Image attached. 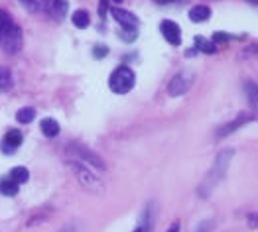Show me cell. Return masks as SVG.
Instances as JSON below:
<instances>
[{"label": "cell", "instance_id": "1", "mask_svg": "<svg viewBox=\"0 0 258 232\" xmlns=\"http://www.w3.org/2000/svg\"><path fill=\"white\" fill-rule=\"evenodd\" d=\"M233 156H235V150L229 148V150H223V152L215 158V161H213V165H211V171L207 173V177H205L203 183H201V189H199L201 195H207L209 191H213V189L217 187L219 181L225 177V173H227L231 161H233Z\"/></svg>", "mask_w": 258, "mask_h": 232}, {"label": "cell", "instance_id": "2", "mask_svg": "<svg viewBox=\"0 0 258 232\" xmlns=\"http://www.w3.org/2000/svg\"><path fill=\"white\" fill-rule=\"evenodd\" d=\"M67 165L73 171V175L77 177V181L81 183V187H85L91 193H102V191H105V185H102V181L89 169V165H85L79 160H69Z\"/></svg>", "mask_w": 258, "mask_h": 232}, {"label": "cell", "instance_id": "3", "mask_svg": "<svg viewBox=\"0 0 258 232\" xmlns=\"http://www.w3.org/2000/svg\"><path fill=\"white\" fill-rule=\"evenodd\" d=\"M22 30L18 24H14L12 20L0 30V48H2L6 54L14 55L22 50Z\"/></svg>", "mask_w": 258, "mask_h": 232}, {"label": "cell", "instance_id": "4", "mask_svg": "<svg viewBox=\"0 0 258 232\" xmlns=\"http://www.w3.org/2000/svg\"><path fill=\"white\" fill-rule=\"evenodd\" d=\"M136 83V77H134V71L126 65L122 67H117L109 79V87L113 92H117V95H126V92L134 87Z\"/></svg>", "mask_w": 258, "mask_h": 232}, {"label": "cell", "instance_id": "5", "mask_svg": "<svg viewBox=\"0 0 258 232\" xmlns=\"http://www.w3.org/2000/svg\"><path fill=\"white\" fill-rule=\"evenodd\" d=\"M69 152H71L79 161H83V163L89 165V167H95V169H100V171L107 169V163H105V161H102L95 152H91L89 148H85V146H81V144H71V146H69Z\"/></svg>", "mask_w": 258, "mask_h": 232}, {"label": "cell", "instance_id": "6", "mask_svg": "<svg viewBox=\"0 0 258 232\" xmlns=\"http://www.w3.org/2000/svg\"><path fill=\"white\" fill-rule=\"evenodd\" d=\"M191 85H193V73L191 71H179V73H176L174 79L168 85L170 97H181V95H185V92L191 89Z\"/></svg>", "mask_w": 258, "mask_h": 232}, {"label": "cell", "instance_id": "7", "mask_svg": "<svg viewBox=\"0 0 258 232\" xmlns=\"http://www.w3.org/2000/svg\"><path fill=\"white\" fill-rule=\"evenodd\" d=\"M250 120H254V114H240V116H237L233 122H227L225 126H221V128L217 130V140H223V138L231 136V134H233V132H237L240 126L248 124Z\"/></svg>", "mask_w": 258, "mask_h": 232}, {"label": "cell", "instance_id": "8", "mask_svg": "<svg viewBox=\"0 0 258 232\" xmlns=\"http://www.w3.org/2000/svg\"><path fill=\"white\" fill-rule=\"evenodd\" d=\"M160 32H162V36H164L172 45H179V43H181V30H179V26H178L176 22L164 20V22L160 24Z\"/></svg>", "mask_w": 258, "mask_h": 232}, {"label": "cell", "instance_id": "9", "mask_svg": "<svg viewBox=\"0 0 258 232\" xmlns=\"http://www.w3.org/2000/svg\"><path fill=\"white\" fill-rule=\"evenodd\" d=\"M22 142H24V138H22V134L18 130H8L6 136H4V140H2V152L6 156H12L22 146Z\"/></svg>", "mask_w": 258, "mask_h": 232}, {"label": "cell", "instance_id": "10", "mask_svg": "<svg viewBox=\"0 0 258 232\" xmlns=\"http://www.w3.org/2000/svg\"><path fill=\"white\" fill-rule=\"evenodd\" d=\"M113 12V18L122 26V28H138V24H140V20L132 14V12H128V10H124V8H113L111 10Z\"/></svg>", "mask_w": 258, "mask_h": 232}, {"label": "cell", "instance_id": "11", "mask_svg": "<svg viewBox=\"0 0 258 232\" xmlns=\"http://www.w3.org/2000/svg\"><path fill=\"white\" fill-rule=\"evenodd\" d=\"M244 95H246L248 107L252 110H258V85L252 81H244Z\"/></svg>", "mask_w": 258, "mask_h": 232}, {"label": "cell", "instance_id": "12", "mask_svg": "<svg viewBox=\"0 0 258 232\" xmlns=\"http://www.w3.org/2000/svg\"><path fill=\"white\" fill-rule=\"evenodd\" d=\"M209 16H211V10H209V6H205V4H199V6H193L191 10H189V20L191 22H205V20H209Z\"/></svg>", "mask_w": 258, "mask_h": 232}, {"label": "cell", "instance_id": "13", "mask_svg": "<svg viewBox=\"0 0 258 232\" xmlns=\"http://www.w3.org/2000/svg\"><path fill=\"white\" fill-rule=\"evenodd\" d=\"M18 187H20V183H16L10 175H8V177H4L2 181H0V193H2V195L12 197V195H16V193H18Z\"/></svg>", "mask_w": 258, "mask_h": 232}, {"label": "cell", "instance_id": "14", "mask_svg": "<svg viewBox=\"0 0 258 232\" xmlns=\"http://www.w3.org/2000/svg\"><path fill=\"white\" fill-rule=\"evenodd\" d=\"M195 50H199V52H203V54H207V55H211V54H215L217 52V48H215V43L213 41H209V39H205L203 36H195Z\"/></svg>", "mask_w": 258, "mask_h": 232}, {"label": "cell", "instance_id": "15", "mask_svg": "<svg viewBox=\"0 0 258 232\" xmlns=\"http://www.w3.org/2000/svg\"><path fill=\"white\" fill-rule=\"evenodd\" d=\"M41 132H43L47 138H56V136L60 134V124H58V120H54V118H43V120H41Z\"/></svg>", "mask_w": 258, "mask_h": 232}, {"label": "cell", "instance_id": "16", "mask_svg": "<svg viewBox=\"0 0 258 232\" xmlns=\"http://www.w3.org/2000/svg\"><path fill=\"white\" fill-rule=\"evenodd\" d=\"M12 73L8 67H2L0 65V92H6L12 89Z\"/></svg>", "mask_w": 258, "mask_h": 232}, {"label": "cell", "instance_id": "17", "mask_svg": "<svg viewBox=\"0 0 258 232\" xmlns=\"http://www.w3.org/2000/svg\"><path fill=\"white\" fill-rule=\"evenodd\" d=\"M71 20H73V24H75L77 28H87V26H89V22H91L89 12H85V10H77V12H73Z\"/></svg>", "mask_w": 258, "mask_h": 232}, {"label": "cell", "instance_id": "18", "mask_svg": "<svg viewBox=\"0 0 258 232\" xmlns=\"http://www.w3.org/2000/svg\"><path fill=\"white\" fill-rule=\"evenodd\" d=\"M34 116H36V110H34L32 107H24V108L18 110V114H16L18 122H22V124H30V122L34 120Z\"/></svg>", "mask_w": 258, "mask_h": 232}, {"label": "cell", "instance_id": "19", "mask_svg": "<svg viewBox=\"0 0 258 232\" xmlns=\"http://www.w3.org/2000/svg\"><path fill=\"white\" fill-rule=\"evenodd\" d=\"M10 177H12L16 183H26V181H28V177H30V173H28V169H26V167L18 165V167H12Z\"/></svg>", "mask_w": 258, "mask_h": 232}, {"label": "cell", "instance_id": "20", "mask_svg": "<svg viewBox=\"0 0 258 232\" xmlns=\"http://www.w3.org/2000/svg\"><path fill=\"white\" fill-rule=\"evenodd\" d=\"M67 0H54V8H51V10H54V16L56 18H63L65 16V12H67Z\"/></svg>", "mask_w": 258, "mask_h": 232}, {"label": "cell", "instance_id": "21", "mask_svg": "<svg viewBox=\"0 0 258 232\" xmlns=\"http://www.w3.org/2000/svg\"><path fill=\"white\" fill-rule=\"evenodd\" d=\"M109 54V48H105V45H97V48L93 50V55L97 57V59H100V57H105Z\"/></svg>", "mask_w": 258, "mask_h": 232}, {"label": "cell", "instance_id": "22", "mask_svg": "<svg viewBox=\"0 0 258 232\" xmlns=\"http://www.w3.org/2000/svg\"><path fill=\"white\" fill-rule=\"evenodd\" d=\"M231 39V36L229 34H223V32H217V34H213V43H223V41H229Z\"/></svg>", "mask_w": 258, "mask_h": 232}, {"label": "cell", "instance_id": "23", "mask_svg": "<svg viewBox=\"0 0 258 232\" xmlns=\"http://www.w3.org/2000/svg\"><path fill=\"white\" fill-rule=\"evenodd\" d=\"M20 2L28 8V10H32V12H36L40 6H38V2H36V0H20Z\"/></svg>", "mask_w": 258, "mask_h": 232}, {"label": "cell", "instance_id": "24", "mask_svg": "<svg viewBox=\"0 0 258 232\" xmlns=\"http://www.w3.org/2000/svg\"><path fill=\"white\" fill-rule=\"evenodd\" d=\"M10 20H12V18L8 16V12H4V10H0V30H2V28H4V26H6L8 22H10Z\"/></svg>", "mask_w": 258, "mask_h": 232}, {"label": "cell", "instance_id": "25", "mask_svg": "<svg viewBox=\"0 0 258 232\" xmlns=\"http://www.w3.org/2000/svg\"><path fill=\"white\" fill-rule=\"evenodd\" d=\"M248 224H250L252 228H258V213L248 214Z\"/></svg>", "mask_w": 258, "mask_h": 232}, {"label": "cell", "instance_id": "26", "mask_svg": "<svg viewBox=\"0 0 258 232\" xmlns=\"http://www.w3.org/2000/svg\"><path fill=\"white\" fill-rule=\"evenodd\" d=\"M158 4H179V2H185V0H156Z\"/></svg>", "mask_w": 258, "mask_h": 232}, {"label": "cell", "instance_id": "27", "mask_svg": "<svg viewBox=\"0 0 258 232\" xmlns=\"http://www.w3.org/2000/svg\"><path fill=\"white\" fill-rule=\"evenodd\" d=\"M60 232H79V230H77V228H75L73 224H67V226H63V228H61Z\"/></svg>", "mask_w": 258, "mask_h": 232}, {"label": "cell", "instance_id": "28", "mask_svg": "<svg viewBox=\"0 0 258 232\" xmlns=\"http://www.w3.org/2000/svg\"><path fill=\"white\" fill-rule=\"evenodd\" d=\"M168 232H179V224H178V222H176V224H172V228H170Z\"/></svg>", "mask_w": 258, "mask_h": 232}, {"label": "cell", "instance_id": "29", "mask_svg": "<svg viewBox=\"0 0 258 232\" xmlns=\"http://www.w3.org/2000/svg\"><path fill=\"white\" fill-rule=\"evenodd\" d=\"M134 232H148V228H144V226H138Z\"/></svg>", "mask_w": 258, "mask_h": 232}, {"label": "cell", "instance_id": "30", "mask_svg": "<svg viewBox=\"0 0 258 232\" xmlns=\"http://www.w3.org/2000/svg\"><path fill=\"white\" fill-rule=\"evenodd\" d=\"M248 2H252V4H258V0H248Z\"/></svg>", "mask_w": 258, "mask_h": 232}, {"label": "cell", "instance_id": "31", "mask_svg": "<svg viewBox=\"0 0 258 232\" xmlns=\"http://www.w3.org/2000/svg\"><path fill=\"white\" fill-rule=\"evenodd\" d=\"M195 232H205V230H201V228H199V230H195Z\"/></svg>", "mask_w": 258, "mask_h": 232}, {"label": "cell", "instance_id": "32", "mask_svg": "<svg viewBox=\"0 0 258 232\" xmlns=\"http://www.w3.org/2000/svg\"><path fill=\"white\" fill-rule=\"evenodd\" d=\"M115 2H122V0H115Z\"/></svg>", "mask_w": 258, "mask_h": 232}]
</instances>
